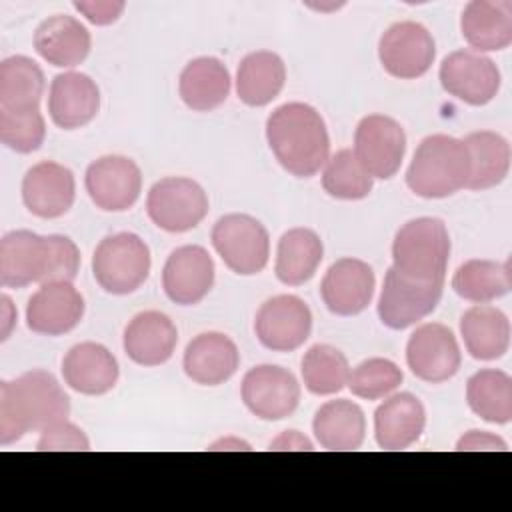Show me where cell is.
<instances>
[{
    "label": "cell",
    "instance_id": "obj_1",
    "mask_svg": "<svg viewBox=\"0 0 512 512\" xmlns=\"http://www.w3.org/2000/svg\"><path fill=\"white\" fill-rule=\"evenodd\" d=\"M68 414L70 398L46 370H28L0 384V444L4 446L26 432H42L66 420Z\"/></svg>",
    "mask_w": 512,
    "mask_h": 512
},
{
    "label": "cell",
    "instance_id": "obj_2",
    "mask_svg": "<svg viewBox=\"0 0 512 512\" xmlns=\"http://www.w3.org/2000/svg\"><path fill=\"white\" fill-rule=\"evenodd\" d=\"M266 140L280 166L298 176H314L330 154V136L324 118L304 102H286L266 120Z\"/></svg>",
    "mask_w": 512,
    "mask_h": 512
},
{
    "label": "cell",
    "instance_id": "obj_3",
    "mask_svg": "<svg viewBox=\"0 0 512 512\" xmlns=\"http://www.w3.org/2000/svg\"><path fill=\"white\" fill-rule=\"evenodd\" d=\"M470 158L462 140L448 134L426 136L408 166L406 184L422 198H446L466 188Z\"/></svg>",
    "mask_w": 512,
    "mask_h": 512
},
{
    "label": "cell",
    "instance_id": "obj_4",
    "mask_svg": "<svg viewBox=\"0 0 512 512\" xmlns=\"http://www.w3.org/2000/svg\"><path fill=\"white\" fill-rule=\"evenodd\" d=\"M450 258V236L440 218H414L394 236V270L416 282H444Z\"/></svg>",
    "mask_w": 512,
    "mask_h": 512
},
{
    "label": "cell",
    "instance_id": "obj_5",
    "mask_svg": "<svg viewBox=\"0 0 512 512\" xmlns=\"http://www.w3.org/2000/svg\"><path fill=\"white\" fill-rule=\"evenodd\" d=\"M92 274L110 294L124 296L138 290L150 274L148 244L132 232L102 238L92 256Z\"/></svg>",
    "mask_w": 512,
    "mask_h": 512
},
{
    "label": "cell",
    "instance_id": "obj_6",
    "mask_svg": "<svg viewBox=\"0 0 512 512\" xmlns=\"http://www.w3.org/2000/svg\"><path fill=\"white\" fill-rule=\"evenodd\" d=\"M212 246L222 262L240 276H252L266 268L270 236L260 220L248 214H226L212 228Z\"/></svg>",
    "mask_w": 512,
    "mask_h": 512
},
{
    "label": "cell",
    "instance_id": "obj_7",
    "mask_svg": "<svg viewBox=\"0 0 512 512\" xmlns=\"http://www.w3.org/2000/svg\"><path fill=\"white\" fill-rule=\"evenodd\" d=\"M146 212L166 232H188L206 218L208 196L196 180L168 176L152 184L146 196Z\"/></svg>",
    "mask_w": 512,
    "mask_h": 512
},
{
    "label": "cell",
    "instance_id": "obj_8",
    "mask_svg": "<svg viewBox=\"0 0 512 512\" xmlns=\"http://www.w3.org/2000/svg\"><path fill=\"white\" fill-rule=\"evenodd\" d=\"M442 290L444 282H416L390 268L378 298V316L384 326L404 330L436 310Z\"/></svg>",
    "mask_w": 512,
    "mask_h": 512
},
{
    "label": "cell",
    "instance_id": "obj_9",
    "mask_svg": "<svg viewBox=\"0 0 512 512\" xmlns=\"http://www.w3.org/2000/svg\"><path fill=\"white\" fill-rule=\"evenodd\" d=\"M354 154L372 178H392L406 154L404 128L386 114L364 116L356 126Z\"/></svg>",
    "mask_w": 512,
    "mask_h": 512
},
{
    "label": "cell",
    "instance_id": "obj_10",
    "mask_svg": "<svg viewBox=\"0 0 512 512\" xmlns=\"http://www.w3.org/2000/svg\"><path fill=\"white\" fill-rule=\"evenodd\" d=\"M436 56V44L426 26L404 20L392 24L378 42L382 68L400 80L424 76Z\"/></svg>",
    "mask_w": 512,
    "mask_h": 512
},
{
    "label": "cell",
    "instance_id": "obj_11",
    "mask_svg": "<svg viewBox=\"0 0 512 512\" xmlns=\"http://www.w3.org/2000/svg\"><path fill=\"white\" fill-rule=\"evenodd\" d=\"M254 332L260 344L272 352L300 348L312 332V312L294 294H280L266 300L254 318Z\"/></svg>",
    "mask_w": 512,
    "mask_h": 512
},
{
    "label": "cell",
    "instance_id": "obj_12",
    "mask_svg": "<svg viewBox=\"0 0 512 512\" xmlns=\"http://www.w3.org/2000/svg\"><path fill=\"white\" fill-rule=\"evenodd\" d=\"M406 362L410 372L430 384L450 380L462 362L460 346L452 330L440 322L418 326L406 344Z\"/></svg>",
    "mask_w": 512,
    "mask_h": 512
},
{
    "label": "cell",
    "instance_id": "obj_13",
    "mask_svg": "<svg viewBox=\"0 0 512 512\" xmlns=\"http://www.w3.org/2000/svg\"><path fill=\"white\" fill-rule=\"evenodd\" d=\"M440 84L442 88L470 104L484 106L500 90V70L492 58L474 50H456L448 54L440 64Z\"/></svg>",
    "mask_w": 512,
    "mask_h": 512
},
{
    "label": "cell",
    "instance_id": "obj_14",
    "mask_svg": "<svg viewBox=\"0 0 512 512\" xmlns=\"http://www.w3.org/2000/svg\"><path fill=\"white\" fill-rule=\"evenodd\" d=\"M242 400L260 420H284L300 402V384L282 366L260 364L246 372L242 380Z\"/></svg>",
    "mask_w": 512,
    "mask_h": 512
},
{
    "label": "cell",
    "instance_id": "obj_15",
    "mask_svg": "<svg viewBox=\"0 0 512 512\" xmlns=\"http://www.w3.org/2000/svg\"><path fill=\"white\" fill-rule=\"evenodd\" d=\"M84 186L100 210L122 212L136 204L142 190V172L132 158L108 154L86 168Z\"/></svg>",
    "mask_w": 512,
    "mask_h": 512
},
{
    "label": "cell",
    "instance_id": "obj_16",
    "mask_svg": "<svg viewBox=\"0 0 512 512\" xmlns=\"http://www.w3.org/2000/svg\"><path fill=\"white\" fill-rule=\"evenodd\" d=\"M52 266V240L30 230H12L0 240V284L24 288L32 282L46 284Z\"/></svg>",
    "mask_w": 512,
    "mask_h": 512
},
{
    "label": "cell",
    "instance_id": "obj_17",
    "mask_svg": "<svg viewBox=\"0 0 512 512\" xmlns=\"http://www.w3.org/2000/svg\"><path fill=\"white\" fill-rule=\"evenodd\" d=\"M374 270L358 258H340L324 274L320 294L326 308L338 316H356L374 296Z\"/></svg>",
    "mask_w": 512,
    "mask_h": 512
},
{
    "label": "cell",
    "instance_id": "obj_18",
    "mask_svg": "<svg viewBox=\"0 0 512 512\" xmlns=\"http://www.w3.org/2000/svg\"><path fill=\"white\" fill-rule=\"evenodd\" d=\"M84 316V298L72 282H46L26 304V324L32 332L60 336L74 330Z\"/></svg>",
    "mask_w": 512,
    "mask_h": 512
},
{
    "label": "cell",
    "instance_id": "obj_19",
    "mask_svg": "<svg viewBox=\"0 0 512 512\" xmlns=\"http://www.w3.org/2000/svg\"><path fill=\"white\" fill-rule=\"evenodd\" d=\"M214 286V260L206 248L188 244L176 248L162 270L166 296L180 304H198Z\"/></svg>",
    "mask_w": 512,
    "mask_h": 512
},
{
    "label": "cell",
    "instance_id": "obj_20",
    "mask_svg": "<svg viewBox=\"0 0 512 512\" xmlns=\"http://www.w3.org/2000/svg\"><path fill=\"white\" fill-rule=\"evenodd\" d=\"M76 196V182L70 168L42 160L34 164L22 178V200L28 212L38 218L64 216Z\"/></svg>",
    "mask_w": 512,
    "mask_h": 512
},
{
    "label": "cell",
    "instance_id": "obj_21",
    "mask_svg": "<svg viewBox=\"0 0 512 512\" xmlns=\"http://www.w3.org/2000/svg\"><path fill=\"white\" fill-rule=\"evenodd\" d=\"M240 364V352L222 332H204L192 338L184 350L186 376L202 386H218L230 380Z\"/></svg>",
    "mask_w": 512,
    "mask_h": 512
},
{
    "label": "cell",
    "instance_id": "obj_22",
    "mask_svg": "<svg viewBox=\"0 0 512 512\" xmlns=\"http://www.w3.org/2000/svg\"><path fill=\"white\" fill-rule=\"evenodd\" d=\"M98 108L100 90L88 74L64 72L54 76L48 94V112L58 128H80L94 120Z\"/></svg>",
    "mask_w": 512,
    "mask_h": 512
},
{
    "label": "cell",
    "instance_id": "obj_23",
    "mask_svg": "<svg viewBox=\"0 0 512 512\" xmlns=\"http://www.w3.org/2000/svg\"><path fill=\"white\" fill-rule=\"evenodd\" d=\"M64 382L86 396L110 392L120 376L114 354L96 342H80L62 358Z\"/></svg>",
    "mask_w": 512,
    "mask_h": 512
},
{
    "label": "cell",
    "instance_id": "obj_24",
    "mask_svg": "<svg viewBox=\"0 0 512 512\" xmlns=\"http://www.w3.org/2000/svg\"><path fill=\"white\" fill-rule=\"evenodd\" d=\"M424 426L426 410L410 392L388 396L374 412V438L382 450H406L420 440Z\"/></svg>",
    "mask_w": 512,
    "mask_h": 512
},
{
    "label": "cell",
    "instance_id": "obj_25",
    "mask_svg": "<svg viewBox=\"0 0 512 512\" xmlns=\"http://www.w3.org/2000/svg\"><path fill=\"white\" fill-rule=\"evenodd\" d=\"M122 344L132 362L140 366H160L172 358L178 344V330L166 314L146 310L128 322Z\"/></svg>",
    "mask_w": 512,
    "mask_h": 512
},
{
    "label": "cell",
    "instance_id": "obj_26",
    "mask_svg": "<svg viewBox=\"0 0 512 512\" xmlns=\"http://www.w3.org/2000/svg\"><path fill=\"white\" fill-rule=\"evenodd\" d=\"M88 28L68 14H54L40 22L34 32L36 52L56 68H74L82 64L90 52Z\"/></svg>",
    "mask_w": 512,
    "mask_h": 512
},
{
    "label": "cell",
    "instance_id": "obj_27",
    "mask_svg": "<svg viewBox=\"0 0 512 512\" xmlns=\"http://www.w3.org/2000/svg\"><path fill=\"white\" fill-rule=\"evenodd\" d=\"M460 30L474 52L504 50L512 42V2L472 0L466 4Z\"/></svg>",
    "mask_w": 512,
    "mask_h": 512
},
{
    "label": "cell",
    "instance_id": "obj_28",
    "mask_svg": "<svg viewBox=\"0 0 512 512\" xmlns=\"http://www.w3.org/2000/svg\"><path fill=\"white\" fill-rule=\"evenodd\" d=\"M312 430L324 450H358L366 436V418L356 402L338 398L316 410Z\"/></svg>",
    "mask_w": 512,
    "mask_h": 512
},
{
    "label": "cell",
    "instance_id": "obj_29",
    "mask_svg": "<svg viewBox=\"0 0 512 512\" xmlns=\"http://www.w3.org/2000/svg\"><path fill=\"white\" fill-rule=\"evenodd\" d=\"M460 334L468 354L476 360L502 358L510 346V322L506 314L488 304L472 306L462 314Z\"/></svg>",
    "mask_w": 512,
    "mask_h": 512
},
{
    "label": "cell",
    "instance_id": "obj_30",
    "mask_svg": "<svg viewBox=\"0 0 512 512\" xmlns=\"http://www.w3.org/2000/svg\"><path fill=\"white\" fill-rule=\"evenodd\" d=\"M182 102L196 112H210L226 102L230 94V72L212 56L190 60L178 80Z\"/></svg>",
    "mask_w": 512,
    "mask_h": 512
},
{
    "label": "cell",
    "instance_id": "obj_31",
    "mask_svg": "<svg viewBox=\"0 0 512 512\" xmlns=\"http://www.w3.org/2000/svg\"><path fill=\"white\" fill-rule=\"evenodd\" d=\"M284 60L270 50H256L242 58L236 72L238 98L248 106L270 104L284 88Z\"/></svg>",
    "mask_w": 512,
    "mask_h": 512
},
{
    "label": "cell",
    "instance_id": "obj_32",
    "mask_svg": "<svg viewBox=\"0 0 512 512\" xmlns=\"http://www.w3.org/2000/svg\"><path fill=\"white\" fill-rule=\"evenodd\" d=\"M324 256L320 236L310 228H290L278 240L276 278L286 286L308 282Z\"/></svg>",
    "mask_w": 512,
    "mask_h": 512
},
{
    "label": "cell",
    "instance_id": "obj_33",
    "mask_svg": "<svg viewBox=\"0 0 512 512\" xmlns=\"http://www.w3.org/2000/svg\"><path fill=\"white\" fill-rule=\"evenodd\" d=\"M470 158V176L466 188L488 190L498 186L510 170V144L492 130L470 132L464 140Z\"/></svg>",
    "mask_w": 512,
    "mask_h": 512
},
{
    "label": "cell",
    "instance_id": "obj_34",
    "mask_svg": "<svg viewBox=\"0 0 512 512\" xmlns=\"http://www.w3.org/2000/svg\"><path fill=\"white\" fill-rule=\"evenodd\" d=\"M452 288L460 298L476 304L502 298L512 288L510 264L484 258L466 260L456 268L452 276Z\"/></svg>",
    "mask_w": 512,
    "mask_h": 512
},
{
    "label": "cell",
    "instance_id": "obj_35",
    "mask_svg": "<svg viewBox=\"0 0 512 512\" xmlns=\"http://www.w3.org/2000/svg\"><path fill=\"white\" fill-rule=\"evenodd\" d=\"M44 92V72L28 56H10L0 64V108L38 110Z\"/></svg>",
    "mask_w": 512,
    "mask_h": 512
},
{
    "label": "cell",
    "instance_id": "obj_36",
    "mask_svg": "<svg viewBox=\"0 0 512 512\" xmlns=\"http://www.w3.org/2000/svg\"><path fill=\"white\" fill-rule=\"evenodd\" d=\"M470 410L486 422L508 424L512 420V378L498 368H484L466 384Z\"/></svg>",
    "mask_w": 512,
    "mask_h": 512
},
{
    "label": "cell",
    "instance_id": "obj_37",
    "mask_svg": "<svg viewBox=\"0 0 512 512\" xmlns=\"http://www.w3.org/2000/svg\"><path fill=\"white\" fill-rule=\"evenodd\" d=\"M300 372L308 392L316 396H330L348 384L350 366L338 348L330 344H314L302 356Z\"/></svg>",
    "mask_w": 512,
    "mask_h": 512
},
{
    "label": "cell",
    "instance_id": "obj_38",
    "mask_svg": "<svg viewBox=\"0 0 512 512\" xmlns=\"http://www.w3.org/2000/svg\"><path fill=\"white\" fill-rule=\"evenodd\" d=\"M372 176L356 158L354 150H340L332 158H328L322 186L332 198L340 200H360L366 198L372 190Z\"/></svg>",
    "mask_w": 512,
    "mask_h": 512
},
{
    "label": "cell",
    "instance_id": "obj_39",
    "mask_svg": "<svg viewBox=\"0 0 512 512\" xmlns=\"http://www.w3.org/2000/svg\"><path fill=\"white\" fill-rule=\"evenodd\" d=\"M402 370L388 358H368L350 370L348 388L364 400H380L390 396L402 384Z\"/></svg>",
    "mask_w": 512,
    "mask_h": 512
},
{
    "label": "cell",
    "instance_id": "obj_40",
    "mask_svg": "<svg viewBox=\"0 0 512 512\" xmlns=\"http://www.w3.org/2000/svg\"><path fill=\"white\" fill-rule=\"evenodd\" d=\"M46 122L40 110L12 112L0 108V140L18 154H30L42 146Z\"/></svg>",
    "mask_w": 512,
    "mask_h": 512
},
{
    "label": "cell",
    "instance_id": "obj_41",
    "mask_svg": "<svg viewBox=\"0 0 512 512\" xmlns=\"http://www.w3.org/2000/svg\"><path fill=\"white\" fill-rule=\"evenodd\" d=\"M36 450L40 452H56V450H90V442L86 434L72 422L62 420L42 430Z\"/></svg>",
    "mask_w": 512,
    "mask_h": 512
},
{
    "label": "cell",
    "instance_id": "obj_42",
    "mask_svg": "<svg viewBox=\"0 0 512 512\" xmlns=\"http://www.w3.org/2000/svg\"><path fill=\"white\" fill-rule=\"evenodd\" d=\"M52 266L48 282H72L80 268V250L68 236L50 234Z\"/></svg>",
    "mask_w": 512,
    "mask_h": 512
},
{
    "label": "cell",
    "instance_id": "obj_43",
    "mask_svg": "<svg viewBox=\"0 0 512 512\" xmlns=\"http://www.w3.org/2000/svg\"><path fill=\"white\" fill-rule=\"evenodd\" d=\"M122 0H92V2H74V8L86 16L88 22L96 26H106L118 20L124 10Z\"/></svg>",
    "mask_w": 512,
    "mask_h": 512
},
{
    "label": "cell",
    "instance_id": "obj_44",
    "mask_svg": "<svg viewBox=\"0 0 512 512\" xmlns=\"http://www.w3.org/2000/svg\"><path fill=\"white\" fill-rule=\"evenodd\" d=\"M456 450L458 452H472V450L506 452L508 444L496 434H490V432H484V430H470L456 442Z\"/></svg>",
    "mask_w": 512,
    "mask_h": 512
},
{
    "label": "cell",
    "instance_id": "obj_45",
    "mask_svg": "<svg viewBox=\"0 0 512 512\" xmlns=\"http://www.w3.org/2000/svg\"><path fill=\"white\" fill-rule=\"evenodd\" d=\"M268 450H274V452H278V450H306V452H312L314 446L298 430H286V432H282L278 438H274L270 442Z\"/></svg>",
    "mask_w": 512,
    "mask_h": 512
},
{
    "label": "cell",
    "instance_id": "obj_46",
    "mask_svg": "<svg viewBox=\"0 0 512 512\" xmlns=\"http://www.w3.org/2000/svg\"><path fill=\"white\" fill-rule=\"evenodd\" d=\"M2 302V340H6L10 336V330L14 326V320H16V312L12 308V302L8 296H2L0 298Z\"/></svg>",
    "mask_w": 512,
    "mask_h": 512
},
{
    "label": "cell",
    "instance_id": "obj_47",
    "mask_svg": "<svg viewBox=\"0 0 512 512\" xmlns=\"http://www.w3.org/2000/svg\"><path fill=\"white\" fill-rule=\"evenodd\" d=\"M210 450H250V446L240 440H220V442L212 444Z\"/></svg>",
    "mask_w": 512,
    "mask_h": 512
}]
</instances>
